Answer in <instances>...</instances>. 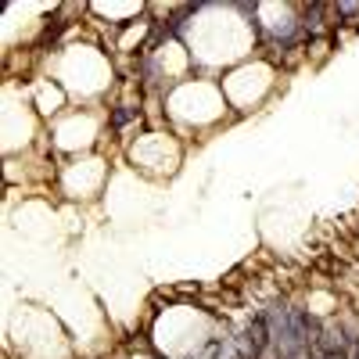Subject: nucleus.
Wrapping results in <instances>:
<instances>
[{"mask_svg": "<svg viewBox=\"0 0 359 359\" xmlns=\"http://www.w3.org/2000/svg\"><path fill=\"white\" fill-rule=\"evenodd\" d=\"M230 341H233V338H223V334H216V338H208L201 348H194L187 359H226V348H230Z\"/></svg>", "mask_w": 359, "mask_h": 359, "instance_id": "f03ea898", "label": "nucleus"}, {"mask_svg": "<svg viewBox=\"0 0 359 359\" xmlns=\"http://www.w3.org/2000/svg\"><path fill=\"white\" fill-rule=\"evenodd\" d=\"M334 11H338V18H355L359 15V4H355V0H341Z\"/></svg>", "mask_w": 359, "mask_h": 359, "instance_id": "20e7f679", "label": "nucleus"}, {"mask_svg": "<svg viewBox=\"0 0 359 359\" xmlns=\"http://www.w3.org/2000/svg\"><path fill=\"white\" fill-rule=\"evenodd\" d=\"M313 348H320L323 355H327V352H355V345L348 341L341 320H334V316H327V320L320 323V334H316Z\"/></svg>", "mask_w": 359, "mask_h": 359, "instance_id": "f257e3e1", "label": "nucleus"}, {"mask_svg": "<svg viewBox=\"0 0 359 359\" xmlns=\"http://www.w3.org/2000/svg\"><path fill=\"white\" fill-rule=\"evenodd\" d=\"M323 359H352V352H327Z\"/></svg>", "mask_w": 359, "mask_h": 359, "instance_id": "39448f33", "label": "nucleus"}, {"mask_svg": "<svg viewBox=\"0 0 359 359\" xmlns=\"http://www.w3.org/2000/svg\"><path fill=\"white\" fill-rule=\"evenodd\" d=\"M352 359H359V352H352Z\"/></svg>", "mask_w": 359, "mask_h": 359, "instance_id": "423d86ee", "label": "nucleus"}, {"mask_svg": "<svg viewBox=\"0 0 359 359\" xmlns=\"http://www.w3.org/2000/svg\"><path fill=\"white\" fill-rule=\"evenodd\" d=\"M133 115H137V108H130V104H123V108H115V111H111V130H123V126L130 123Z\"/></svg>", "mask_w": 359, "mask_h": 359, "instance_id": "7ed1b4c3", "label": "nucleus"}]
</instances>
